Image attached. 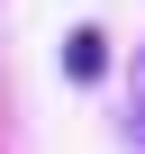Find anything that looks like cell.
<instances>
[{"mask_svg": "<svg viewBox=\"0 0 145 154\" xmlns=\"http://www.w3.org/2000/svg\"><path fill=\"white\" fill-rule=\"evenodd\" d=\"M63 72H72V82H100V72H109V36L100 27H72L63 36Z\"/></svg>", "mask_w": 145, "mask_h": 154, "instance_id": "6da1fadb", "label": "cell"}, {"mask_svg": "<svg viewBox=\"0 0 145 154\" xmlns=\"http://www.w3.org/2000/svg\"><path fill=\"white\" fill-rule=\"evenodd\" d=\"M127 136L145 145V54H136V82H127Z\"/></svg>", "mask_w": 145, "mask_h": 154, "instance_id": "7a4b0ae2", "label": "cell"}]
</instances>
